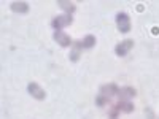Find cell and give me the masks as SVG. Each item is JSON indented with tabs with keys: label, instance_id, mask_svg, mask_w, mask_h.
<instances>
[{
	"label": "cell",
	"instance_id": "cell-1",
	"mask_svg": "<svg viewBox=\"0 0 159 119\" xmlns=\"http://www.w3.org/2000/svg\"><path fill=\"white\" fill-rule=\"evenodd\" d=\"M72 22H73V16L72 15H65V13H64V15H59L56 18H52L51 27L57 32V30H62L64 27H69Z\"/></svg>",
	"mask_w": 159,
	"mask_h": 119
},
{
	"label": "cell",
	"instance_id": "cell-2",
	"mask_svg": "<svg viewBox=\"0 0 159 119\" xmlns=\"http://www.w3.org/2000/svg\"><path fill=\"white\" fill-rule=\"evenodd\" d=\"M116 27L121 33H126V32L130 30V18H129L127 13L121 11L116 15Z\"/></svg>",
	"mask_w": 159,
	"mask_h": 119
},
{
	"label": "cell",
	"instance_id": "cell-3",
	"mask_svg": "<svg viewBox=\"0 0 159 119\" xmlns=\"http://www.w3.org/2000/svg\"><path fill=\"white\" fill-rule=\"evenodd\" d=\"M27 92L35 99V100H45L46 99V92L43 90V87L37 84V83H29L27 84Z\"/></svg>",
	"mask_w": 159,
	"mask_h": 119
},
{
	"label": "cell",
	"instance_id": "cell-4",
	"mask_svg": "<svg viewBox=\"0 0 159 119\" xmlns=\"http://www.w3.org/2000/svg\"><path fill=\"white\" fill-rule=\"evenodd\" d=\"M52 38H54V42H56L57 45H61L62 48H67V46H72V45H73V40L70 38V35H67L64 30H57V32H54Z\"/></svg>",
	"mask_w": 159,
	"mask_h": 119
},
{
	"label": "cell",
	"instance_id": "cell-5",
	"mask_svg": "<svg viewBox=\"0 0 159 119\" xmlns=\"http://www.w3.org/2000/svg\"><path fill=\"white\" fill-rule=\"evenodd\" d=\"M132 48H134V40H124V42L118 43V45L115 46V52H116V56L123 57V56L127 54Z\"/></svg>",
	"mask_w": 159,
	"mask_h": 119
},
{
	"label": "cell",
	"instance_id": "cell-6",
	"mask_svg": "<svg viewBox=\"0 0 159 119\" xmlns=\"http://www.w3.org/2000/svg\"><path fill=\"white\" fill-rule=\"evenodd\" d=\"M99 94L100 95H105V97H108L111 99L113 95H118L119 94V87L115 84V83H108V84H103L99 90Z\"/></svg>",
	"mask_w": 159,
	"mask_h": 119
},
{
	"label": "cell",
	"instance_id": "cell-7",
	"mask_svg": "<svg viewBox=\"0 0 159 119\" xmlns=\"http://www.w3.org/2000/svg\"><path fill=\"white\" fill-rule=\"evenodd\" d=\"M119 99H121V100H132V99H134L135 95H137V90L134 89V87H130V86H126V87H121V89H119Z\"/></svg>",
	"mask_w": 159,
	"mask_h": 119
},
{
	"label": "cell",
	"instance_id": "cell-8",
	"mask_svg": "<svg viewBox=\"0 0 159 119\" xmlns=\"http://www.w3.org/2000/svg\"><path fill=\"white\" fill-rule=\"evenodd\" d=\"M10 10L13 13H18V15H25V13H29L30 7H29V3H25V2H13L10 5Z\"/></svg>",
	"mask_w": 159,
	"mask_h": 119
},
{
	"label": "cell",
	"instance_id": "cell-9",
	"mask_svg": "<svg viewBox=\"0 0 159 119\" xmlns=\"http://www.w3.org/2000/svg\"><path fill=\"white\" fill-rule=\"evenodd\" d=\"M81 49H83V46H81V40H76V42H73L69 59H70L72 62H76V60L80 59V54H81Z\"/></svg>",
	"mask_w": 159,
	"mask_h": 119
},
{
	"label": "cell",
	"instance_id": "cell-10",
	"mask_svg": "<svg viewBox=\"0 0 159 119\" xmlns=\"http://www.w3.org/2000/svg\"><path fill=\"white\" fill-rule=\"evenodd\" d=\"M115 108L118 111H123V113H132V111H134V103L129 102V100H119L115 105Z\"/></svg>",
	"mask_w": 159,
	"mask_h": 119
},
{
	"label": "cell",
	"instance_id": "cell-11",
	"mask_svg": "<svg viewBox=\"0 0 159 119\" xmlns=\"http://www.w3.org/2000/svg\"><path fill=\"white\" fill-rule=\"evenodd\" d=\"M57 5L61 7V10H64L65 15H73L76 10V7L72 2H69V0H61V2H57Z\"/></svg>",
	"mask_w": 159,
	"mask_h": 119
},
{
	"label": "cell",
	"instance_id": "cell-12",
	"mask_svg": "<svg viewBox=\"0 0 159 119\" xmlns=\"http://www.w3.org/2000/svg\"><path fill=\"white\" fill-rule=\"evenodd\" d=\"M81 46L83 49H91L96 46V37L94 35H86L84 38H81Z\"/></svg>",
	"mask_w": 159,
	"mask_h": 119
},
{
	"label": "cell",
	"instance_id": "cell-13",
	"mask_svg": "<svg viewBox=\"0 0 159 119\" xmlns=\"http://www.w3.org/2000/svg\"><path fill=\"white\" fill-rule=\"evenodd\" d=\"M110 102V99L108 97H105V95H97V99H96V105H97V107H105V105H107Z\"/></svg>",
	"mask_w": 159,
	"mask_h": 119
},
{
	"label": "cell",
	"instance_id": "cell-14",
	"mask_svg": "<svg viewBox=\"0 0 159 119\" xmlns=\"http://www.w3.org/2000/svg\"><path fill=\"white\" fill-rule=\"evenodd\" d=\"M145 113H147V119H154L153 110H150V108H145Z\"/></svg>",
	"mask_w": 159,
	"mask_h": 119
}]
</instances>
